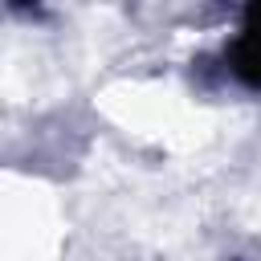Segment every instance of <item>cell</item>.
I'll return each mask as SVG.
<instances>
[{
  "instance_id": "1",
  "label": "cell",
  "mask_w": 261,
  "mask_h": 261,
  "mask_svg": "<svg viewBox=\"0 0 261 261\" xmlns=\"http://www.w3.org/2000/svg\"><path fill=\"white\" fill-rule=\"evenodd\" d=\"M228 61H232L237 77H245L249 86H261V0H249L241 37L232 41Z\"/></svg>"
},
{
  "instance_id": "2",
  "label": "cell",
  "mask_w": 261,
  "mask_h": 261,
  "mask_svg": "<svg viewBox=\"0 0 261 261\" xmlns=\"http://www.w3.org/2000/svg\"><path fill=\"white\" fill-rule=\"evenodd\" d=\"M16 4H33V0H16Z\"/></svg>"
}]
</instances>
